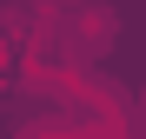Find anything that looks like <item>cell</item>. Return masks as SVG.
Segmentation results:
<instances>
[{
	"label": "cell",
	"mask_w": 146,
	"mask_h": 139,
	"mask_svg": "<svg viewBox=\"0 0 146 139\" xmlns=\"http://www.w3.org/2000/svg\"><path fill=\"white\" fill-rule=\"evenodd\" d=\"M80 46H86V53H106V46H113V13L106 7H86L80 13Z\"/></svg>",
	"instance_id": "obj_1"
}]
</instances>
